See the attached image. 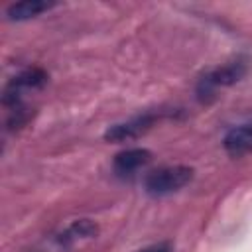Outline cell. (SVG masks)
<instances>
[{
    "label": "cell",
    "mask_w": 252,
    "mask_h": 252,
    "mask_svg": "<svg viewBox=\"0 0 252 252\" xmlns=\"http://www.w3.org/2000/svg\"><path fill=\"white\" fill-rule=\"evenodd\" d=\"M57 6V2H47V0H24L10 4L6 8V18L12 22H26L32 18L41 16L43 12H49Z\"/></svg>",
    "instance_id": "obj_8"
},
{
    "label": "cell",
    "mask_w": 252,
    "mask_h": 252,
    "mask_svg": "<svg viewBox=\"0 0 252 252\" xmlns=\"http://www.w3.org/2000/svg\"><path fill=\"white\" fill-rule=\"evenodd\" d=\"M248 73V59L238 55L215 69H209L199 81H197V96L199 100L207 102L211 100L219 89H224V87H230L234 83H238L244 75Z\"/></svg>",
    "instance_id": "obj_1"
},
{
    "label": "cell",
    "mask_w": 252,
    "mask_h": 252,
    "mask_svg": "<svg viewBox=\"0 0 252 252\" xmlns=\"http://www.w3.org/2000/svg\"><path fill=\"white\" fill-rule=\"evenodd\" d=\"M173 116L171 110H146L142 114H136L124 122L112 124L106 128L104 132V140L106 142H128V140H136L142 134H146L148 130H152L161 118Z\"/></svg>",
    "instance_id": "obj_3"
},
{
    "label": "cell",
    "mask_w": 252,
    "mask_h": 252,
    "mask_svg": "<svg viewBox=\"0 0 252 252\" xmlns=\"http://www.w3.org/2000/svg\"><path fill=\"white\" fill-rule=\"evenodd\" d=\"M193 175L195 169L189 165H163L152 169L144 177V189L152 197H165L189 185L193 181Z\"/></svg>",
    "instance_id": "obj_2"
},
{
    "label": "cell",
    "mask_w": 252,
    "mask_h": 252,
    "mask_svg": "<svg viewBox=\"0 0 252 252\" xmlns=\"http://www.w3.org/2000/svg\"><path fill=\"white\" fill-rule=\"evenodd\" d=\"M47 73L39 67H28L24 71H20L18 75H14L6 89H4V96L2 102L6 108H14L18 104H24V94L32 93V91H39L47 85Z\"/></svg>",
    "instance_id": "obj_4"
},
{
    "label": "cell",
    "mask_w": 252,
    "mask_h": 252,
    "mask_svg": "<svg viewBox=\"0 0 252 252\" xmlns=\"http://www.w3.org/2000/svg\"><path fill=\"white\" fill-rule=\"evenodd\" d=\"M138 252H173V246L169 242H156V244H150Z\"/></svg>",
    "instance_id": "obj_9"
},
{
    "label": "cell",
    "mask_w": 252,
    "mask_h": 252,
    "mask_svg": "<svg viewBox=\"0 0 252 252\" xmlns=\"http://www.w3.org/2000/svg\"><path fill=\"white\" fill-rule=\"evenodd\" d=\"M222 146L226 154L234 158L252 154V124H240L230 128L222 138Z\"/></svg>",
    "instance_id": "obj_7"
},
{
    "label": "cell",
    "mask_w": 252,
    "mask_h": 252,
    "mask_svg": "<svg viewBox=\"0 0 252 252\" xmlns=\"http://www.w3.org/2000/svg\"><path fill=\"white\" fill-rule=\"evenodd\" d=\"M150 159H152V152L150 150H146V148H128V150H122V152H118L114 156L112 167H114L116 175L126 177V175L136 173L144 165H148Z\"/></svg>",
    "instance_id": "obj_6"
},
{
    "label": "cell",
    "mask_w": 252,
    "mask_h": 252,
    "mask_svg": "<svg viewBox=\"0 0 252 252\" xmlns=\"http://www.w3.org/2000/svg\"><path fill=\"white\" fill-rule=\"evenodd\" d=\"M98 234V224L91 219H77L71 224H67L57 236H55V244L63 250L73 248L85 240H93Z\"/></svg>",
    "instance_id": "obj_5"
}]
</instances>
